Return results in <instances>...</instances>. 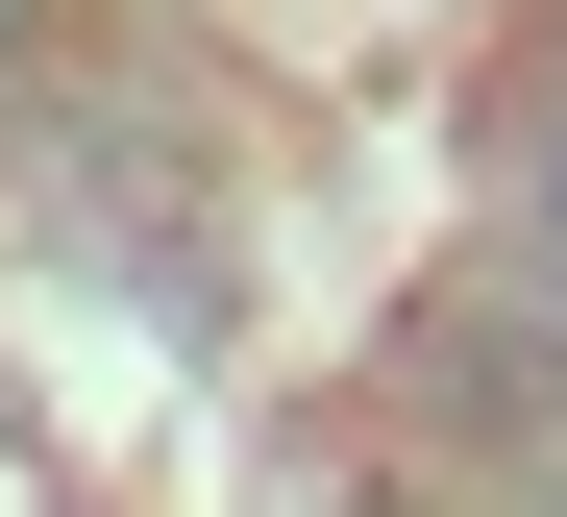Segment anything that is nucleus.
<instances>
[{"instance_id":"1","label":"nucleus","mask_w":567,"mask_h":517,"mask_svg":"<svg viewBox=\"0 0 567 517\" xmlns=\"http://www.w3.org/2000/svg\"><path fill=\"white\" fill-rule=\"evenodd\" d=\"M0 25H25V0H0Z\"/></svg>"}]
</instances>
